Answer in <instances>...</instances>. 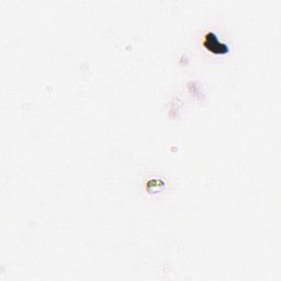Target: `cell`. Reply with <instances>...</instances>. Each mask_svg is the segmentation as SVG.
<instances>
[{
  "label": "cell",
  "mask_w": 281,
  "mask_h": 281,
  "mask_svg": "<svg viewBox=\"0 0 281 281\" xmlns=\"http://www.w3.org/2000/svg\"><path fill=\"white\" fill-rule=\"evenodd\" d=\"M204 46L209 48L210 51L215 52L216 54H222V53H228L229 48L225 44L221 43L218 38H216L213 33H208L205 36L204 39Z\"/></svg>",
  "instance_id": "obj_1"
}]
</instances>
